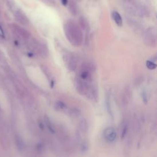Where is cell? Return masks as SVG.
<instances>
[{
	"label": "cell",
	"instance_id": "6da1fadb",
	"mask_svg": "<svg viewBox=\"0 0 157 157\" xmlns=\"http://www.w3.org/2000/svg\"><path fill=\"white\" fill-rule=\"evenodd\" d=\"M64 31L68 41L74 46L80 47L84 41L82 30L73 20H68L64 26Z\"/></svg>",
	"mask_w": 157,
	"mask_h": 157
},
{
	"label": "cell",
	"instance_id": "7a4b0ae2",
	"mask_svg": "<svg viewBox=\"0 0 157 157\" xmlns=\"http://www.w3.org/2000/svg\"><path fill=\"white\" fill-rule=\"evenodd\" d=\"M95 67L94 65L91 63L87 62L82 63L77 77L81 78L82 81L91 83V82H92V75H91V73L95 71Z\"/></svg>",
	"mask_w": 157,
	"mask_h": 157
},
{
	"label": "cell",
	"instance_id": "3957f363",
	"mask_svg": "<svg viewBox=\"0 0 157 157\" xmlns=\"http://www.w3.org/2000/svg\"><path fill=\"white\" fill-rule=\"evenodd\" d=\"M63 61L69 71H75L78 66L77 56L71 52H66L63 55Z\"/></svg>",
	"mask_w": 157,
	"mask_h": 157
},
{
	"label": "cell",
	"instance_id": "277c9868",
	"mask_svg": "<svg viewBox=\"0 0 157 157\" xmlns=\"http://www.w3.org/2000/svg\"><path fill=\"white\" fill-rule=\"evenodd\" d=\"M144 42L146 45L150 47H155L157 42L156 29L154 27L147 29L144 34Z\"/></svg>",
	"mask_w": 157,
	"mask_h": 157
},
{
	"label": "cell",
	"instance_id": "5b68a950",
	"mask_svg": "<svg viewBox=\"0 0 157 157\" xmlns=\"http://www.w3.org/2000/svg\"><path fill=\"white\" fill-rule=\"evenodd\" d=\"M91 84V83L82 81L78 77L76 78V89L78 92L81 95H87Z\"/></svg>",
	"mask_w": 157,
	"mask_h": 157
},
{
	"label": "cell",
	"instance_id": "8992f818",
	"mask_svg": "<svg viewBox=\"0 0 157 157\" xmlns=\"http://www.w3.org/2000/svg\"><path fill=\"white\" fill-rule=\"evenodd\" d=\"M117 134L116 130L112 127L107 128L104 132V137L107 142H114L117 139Z\"/></svg>",
	"mask_w": 157,
	"mask_h": 157
},
{
	"label": "cell",
	"instance_id": "52a82bcc",
	"mask_svg": "<svg viewBox=\"0 0 157 157\" xmlns=\"http://www.w3.org/2000/svg\"><path fill=\"white\" fill-rule=\"evenodd\" d=\"M15 17L16 20L21 25H28L29 24V20L28 17L20 9L17 10L15 12Z\"/></svg>",
	"mask_w": 157,
	"mask_h": 157
},
{
	"label": "cell",
	"instance_id": "ba28073f",
	"mask_svg": "<svg viewBox=\"0 0 157 157\" xmlns=\"http://www.w3.org/2000/svg\"><path fill=\"white\" fill-rule=\"evenodd\" d=\"M13 27H14L15 32L18 34L20 37L25 39H29L30 38V33L27 31V30H26L25 29L21 28L17 25H13Z\"/></svg>",
	"mask_w": 157,
	"mask_h": 157
},
{
	"label": "cell",
	"instance_id": "9c48e42d",
	"mask_svg": "<svg viewBox=\"0 0 157 157\" xmlns=\"http://www.w3.org/2000/svg\"><path fill=\"white\" fill-rule=\"evenodd\" d=\"M111 17L117 26L121 27L122 25H123V20H122V17L119 12L113 11L111 12Z\"/></svg>",
	"mask_w": 157,
	"mask_h": 157
},
{
	"label": "cell",
	"instance_id": "30bf717a",
	"mask_svg": "<svg viewBox=\"0 0 157 157\" xmlns=\"http://www.w3.org/2000/svg\"><path fill=\"white\" fill-rule=\"evenodd\" d=\"M67 5H68V9L71 14L73 15H76L77 14L78 9L77 4L74 0H68Z\"/></svg>",
	"mask_w": 157,
	"mask_h": 157
},
{
	"label": "cell",
	"instance_id": "8fae6325",
	"mask_svg": "<svg viewBox=\"0 0 157 157\" xmlns=\"http://www.w3.org/2000/svg\"><path fill=\"white\" fill-rule=\"evenodd\" d=\"M78 26L82 30H86L88 28V21L84 17H80L78 19Z\"/></svg>",
	"mask_w": 157,
	"mask_h": 157
},
{
	"label": "cell",
	"instance_id": "7c38bea8",
	"mask_svg": "<svg viewBox=\"0 0 157 157\" xmlns=\"http://www.w3.org/2000/svg\"><path fill=\"white\" fill-rule=\"evenodd\" d=\"M146 66L150 70H154L156 68V64L155 62H152V60H147L146 62Z\"/></svg>",
	"mask_w": 157,
	"mask_h": 157
},
{
	"label": "cell",
	"instance_id": "4fadbf2b",
	"mask_svg": "<svg viewBox=\"0 0 157 157\" xmlns=\"http://www.w3.org/2000/svg\"><path fill=\"white\" fill-rule=\"evenodd\" d=\"M0 37L2 38H5V33H4V30L1 25H0Z\"/></svg>",
	"mask_w": 157,
	"mask_h": 157
},
{
	"label": "cell",
	"instance_id": "5bb4252c",
	"mask_svg": "<svg viewBox=\"0 0 157 157\" xmlns=\"http://www.w3.org/2000/svg\"><path fill=\"white\" fill-rule=\"evenodd\" d=\"M122 3H132L136 1V0H121Z\"/></svg>",
	"mask_w": 157,
	"mask_h": 157
},
{
	"label": "cell",
	"instance_id": "9a60e30c",
	"mask_svg": "<svg viewBox=\"0 0 157 157\" xmlns=\"http://www.w3.org/2000/svg\"><path fill=\"white\" fill-rule=\"evenodd\" d=\"M61 2L63 6H66L68 3V0H61Z\"/></svg>",
	"mask_w": 157,
	"mask_h": 157
}]
</instances>
